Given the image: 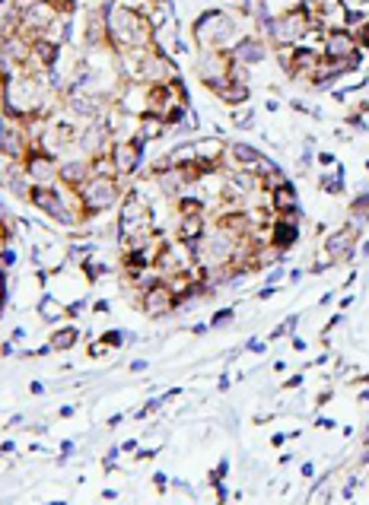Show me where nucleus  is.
Masks as SVG:
<instances>
[{"label": "nucleus", "instance_id": "nucleus-1", "mask_svg": "<svg viewBox=\"0 0 369 505\" xmlns=\"http://www.w3.org/2000/svg\"><path fill=\"white\" fill-rule=\"evenodd\" d=\"M76 191H80V200H83V220H89L96 213H105L121 197L118 178H108V175H89Z\"/></svg>", "mask_w": 369, "mask_h": 505}, {"label": "nucleus", "instance_id": "nucleus-2", "mask_svg": "<svg viewBox=\"0 0 369 505\" xmlns=\"http://www.w3.org/2000/svg\"><path fill=\"white\" fill-rule=\"evenodd\" d=\"M236 22L229 19L226 13H220V10H213V13H204L201 19H197V25H194V38H197V45H201V51L204 48H223L226 41H239V35H236Z\"/></svg>", "mask_w": 369, "mask_h": 505}, {"label": "nucleus", "instance_id": "nucleus-3", "mask_svg": "<svg viewBox=\"0 0 369 505\" xmlns=\"http://www.w3.org/2000/svg\"><path fill=\"white\" fill-rule=\"evenodd\" d=\"M140 153H143V140H140V137H131V140H115V143H111V162H115L118 178L134 175L137 165H140Z\"/></svg>", "mask_w": 369, "mask_h": 505}, {"label": "nucleus", "instance_id": "nucleus-4", "mask_svg": "<svg viewBox=\"0 0 369 505\" xmlns=\"http://www.w3.org/2000/svg\"><path fill=\"white\" fill-rule=\"evenodd\" d=\"M140 305H143V311H147L150 318H159V315L175 311V308H178V299H175V292L169 289V283L159 280V283H153L150 289L140 292Z\"/></svg>", "mask_w": 369, "mask_h": 505}, {"label": "nucleus", "instance_id": "nucleus-5", "mask_svg": "<svg viewBox=\"0 0 369 505\" xmlns=\"http://www.w3.org/2000/svg\"><path fill=\"white\" fill-rule=\"evenodd\" d=\"M328 60H347L360 57V45L350 29H325V54Z\"/></svg>", "mask_w": 369, "mask_h": 505}, {"label": "nucleus", "instance_id": "nucleus-6", "mask_svg": "<svg viewBox=\"0 0 369 505\" xmlns=\"http://www.w3.org/2000/svg\"><path fill=\"white\" fill-rule=\"evenodd\" d=\"M89 175H92V172H89V156H73V159H64V162H61V172H57L61 185H67V188H80Z\"/></svg>", "mask_w": 369, "mask_h": 505}, {"label": "nucleus", "instance_id": "nucleus-7", "mask_svg": "<svg viewBox=\"0 0 369 505\" xmlns=\"http://www.w3.org/2000/svg\"><path fill=\"white\" fill-rule=\"evenodd\" d=\"M354 242H357V232L350 229V226H344L341 232H334L328 239V254L334 257V264L338 260H350L354 257Z\"/></svg>", "mask_w": 369, "mask_h": 505}, {"label": "nucleus", "instance_id": "nucleus-8", "mask_svg": "<svg viewBox=\"0 0 369 505\" xmlns=\"http://www.w3.org/2000/svg\"><path fill=\"white\" fill-rule=\"evenodd\" d=\"M229 57H233L236 64H258L264 57V45L258 38H239L233 45V51H229Z\"/></svg>", "mask_w": 369, "mask_h": 505}, {"label": "nucleus", "instance_id": "nucleus-9", "mask_svg": "<svg viewBox=\"0 0 369 505\" xmlns=\"http://www.w3.org/2000/svg\"><path fill=\"white\" fill-rule=\"evenodd\" d=\"M166 134V121H162L159 115H153V111H143L140 121H137V137H140L143 143L156 140V137Z\"/></svg>", "mask_w": 369, "mask_h": 505}, {"label": "nucleus", "instance_id": "nucleus-10", "mask_svg": "<svg viewBox=\"0 0 369 505\" xmlns=\"http://www.w3.org/2000/svg\"><path fill=\"white\" fill-rule=\"evenodd\" d=\"M204 223H207V216L204 213H188V216H182V223H178V239L182 242H197L204 235Z\"/></svg>", "mask_w": 369, "mask_h": 505}, {"label": "nucleus", "instance_id": "nucleus-11", "mask_svg": "<svg viewBox=\"0 0 369 505\" xmlns=\"http://www.w3.org/2000/svg\"><path fill=\"white\" fill-rule=\"evenodd\" d=\"M76 340H80V330H76L73 324H67V327H61L57 334H51V350L54 353H64V350H73L76 346Z\"/></svg>", "mask_w": 369, "mask_h": 505}, {"label": "nucleus", "instance_id": "nucleus-12", "mask_svg": "<svg viewBox=\"0 0 369 505\" xmlns=\"http://www.w3.org/2000/svg\"><path fill=\"white\" fill-rule=\"evenodd\" d=\"M38 315H41V321H48V324L51 321H61L64 318V305L54 299V295H45V299L38 302Z\"/></svg>", "mask_w": 369, "mask_h": 505}, {"label": "nucleus", "instance_id": "nucleus-13", "mask_svg": "<svg viewBox=\"0 0 369 505\" xmlns=\"http://www.w3.org/2000/svg\"><path fill=\"white\" fill-rule=\"evenodd\" d=\"M236 318V308H223V311H217V315L210 318V327H223L226 321H233Z\"/></svg>", "mask_w": 369, "mask_h": 505}, {"label": "nucleus", "instance_id": "nucleus-14", "mask_svg": "<svg viewBox=\"0 0 369 505\" xmlns=\"http://www.w3.org/2000/svg\"><path fill=\"white\" fill-rule=\"evenodd\" d=\"M102 340H105L108 346H121V343H124V330H105V334H102Z\"/></svg>", "mask_w": 369, "mask_h": 505}, {"label": "nucleus", "instance_id": "nucleus-15", "mask_svg": "<svg viewBox=\"0 0 369 505\" xmlns=\"http://www.w3.org/2000/svg\"><path fill=\"white\" fill-rule=\"evenodd\" d=\"M83 311H86V302H83V299H76V302H70V305L64 308V315H70V318H76V315H83Z\"/></svg>", "mask_w": 369, "mask_h": 505}, {"label": "nucleus", "instance_id": "nucleus-16", "mask_svg": "<svg viewBox=\"0 0 369 505\" xmlns=\"http://www.w3.org/2000/svg\"><path fill=\"white\" fill-rule=\"evenodd\" d=\"M105 350H108V343H105V340H102V343H92V346H89V356H102Z\"/></svg>", "mask_w": 369, "mask_h": 505}, {"label": "nucleus", "instance_id": "nucleus-17", "mask_svg": "<svg viewBox=\"0 0 369 505\" xmlns=\"http://www.w3.org/2000/svg\"><path fill=\"white\" fill-rule=\"evenodd\" d=\"M153 483H156V490H166V474H156V477H153Z\"/></svg>", "mask_w": 369, "mask_h": 505}, {"label": "nucleus", "instance_id": "nucleus-18", "mask_svg": "<svg viewBox=\"0 0 369 505\" xmlns=\"http://www.w3.org/2000/svg\"><path fill=\"white\" fill-rule=\"evenodd\" d=\"M147 369V359H137V362H131V372H143Z\"/></svg>", "mask_w": 369, "mask_h": 505}, {"label": "nucleus", "instance_id": "nucleus-19", "mask_svg": "<svg viewBox=\"0 0 369 505\" xmlns=\"http://www.w3.org/2000/svg\"><path fill=\"white\" fill-rule=\"evenodd\" d=\"M299 385H303V375H293V378H290L283 388H299Z\"/></svg>", "mask_w": 369, "mask_h": 505}, {"label": "nucleus", "instance_id": "nucleus-20", "mask_svg": "<svg viewBox=\"0 0 369 505\" xmlns=\"http://www.w3.org/2000/svg\"><path fill=\"white\" fill-rule=\"evenodd\" d=\"M315 474V464H303V477H312Z\"/></svg>", "mask_w": 369, "mask_h": 505}, {"label": "nucleus", "instance_id": "nucleus-21", "mask_svg": "<svg viewBox=\"0 0 369 505\" xmlns=\"http://www.w3.org/2000/svg\"><path fill=\"white\" fill-rule=\"evenodd\" d=\"M360 381H366V385H369V375H363V378H360Z\"/></svg>", "mask_w": 369, "mask_h": 505}]
</instances>
